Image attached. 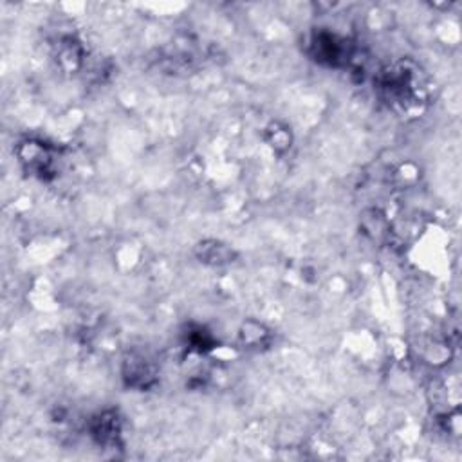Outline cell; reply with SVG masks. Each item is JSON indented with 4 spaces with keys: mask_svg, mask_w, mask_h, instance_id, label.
<instances>
[{
    "mask_svg": "<svg viewBox=\"0 0 462 462\" xmlns=\"http://www.w3.org/2000/svg\"><path fill=\"white\" fill-rule=\"evenodd\" d=\"M22 163L35 174H44L51 166V156L46 147L40 143H26L24 145Z\"/></svg>",
    "mask_w": 462,
    "mask_h": 462,
    "instance_id": "1",
    "label": "cell"
},
{
    "mask_svg": "<svg viewBox=\"0 0 462 462\" xmlns=\"http://www.w3.org/2000/svg\"><path fill=\"white\" fill-rule=\"evenodd\" d=\"M125 377H128L132 387L147 389L148 384L152 383V380H154V371L150 368L147 359H143V357H132V359L127 363V375H125Z\"/></svg>",
    "mask_w": 462,
    "mask_h": 462,
    "instance_id": "2",
    "label": "cell"
},
{
    "mask_svg": "<svg viewBox=\"0 0 462 462\" xmlns=\"http://www.w3.org/2000/svg\"><path fill=\"white\" fill-rule=\"evenodd\" d=\"M201 258L210 264H226L233 258V251H229L228 247L219 242H206L202 244Z\"/></svg>",
    "mask_w": 462,
    "mask_h": 462,
    "instance_id": "3",
    "label": "cell"
},
{
    "mask_svg": "<svg viewBox=\"0 0 462 462\" xmlns=\"http://www.w3.org/2000/svg\"><path fill=\"white\" fill-rule=\"evenodd\" d=\"M118 417L114 414H103V416L98 419V426L94 428L96 435L100 437V443H110L114 441L119 434L118 428Z\"/></svg>",
    "mask_w": 462,
    "mask_h": 462,
    "instance_id": "4",
    "label": "cell"
}]
</instances>
